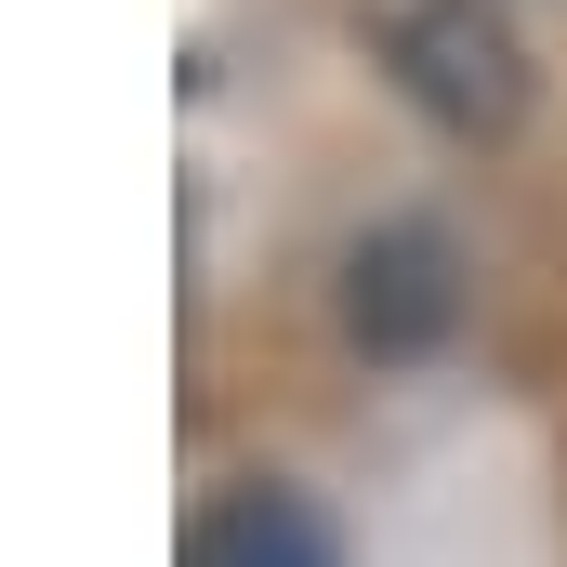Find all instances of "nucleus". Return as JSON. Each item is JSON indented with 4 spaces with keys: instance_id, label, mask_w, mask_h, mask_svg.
<instances>
[{
    "instance_id": "obj_2",
    "label": "nucleus",
    "mask_w": 567,
    "mask_h": 567,
    "mask_svg": "<svg viewBox=\"0 0 567 567\" xmlns=\"http://www.w3.org/2000/svg\"><path fill=\"white\" fill-rule=\"evenodd\" d=\"M185 567H343L330 555V528L290 502V488H225V502H198V528H185Z\"/></svg>"
},
{
    "instance_id": "obj_1",
    "label": "nucleus",
    "mask_w": 567,
    "mask_h": 567,
    "mask_svg": "<svg viewBox=\"0 0 567 567\" xmlns=\"http://www.w3.org/2000/svg\"><path fill=\"white\" fill-rule=\"evenodd\" d=\"M370 40H383L396 93L423 106L435 133L502 145L528 120V53H515V27H502L488 0H370Z\"/></svg>"
},
{
    "instance_id": "obj_3",
    "label": "nucleus",
    "mask_w": 567,
    "mask_h": 567,
    "mask_svg": "<svg viewBox=\"0 0 567 567\" xmlns=\"http://www.w3.org/2000/svg\"><path fill=\"white\" fill-rule=\"evenodd\" d=\"M357 330L370 343H423V330H449V251H435L423 225H383L370 251H357Z\"/></svg>"
}]
</instances>
